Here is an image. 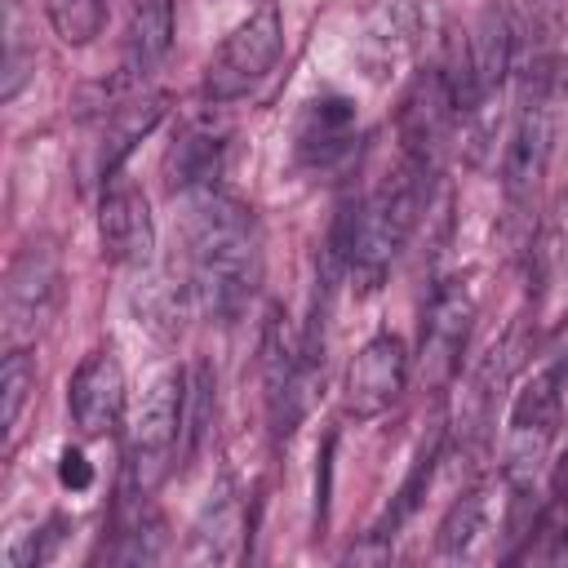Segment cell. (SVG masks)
I'll return each instance as SVG.
<instances>
[{
  "mask_svg": "<svg viewBox=\"0 0 568 568\" xmlns=\"http://www.w3.org/2000/svg\"><path fill=\"white\" fill-rule=\"evenodd\" d=\"M244 550V497L231 479H217L191 524L186 564H235Z\"/></svg>",
  "mask_w": 568,
  "mask_h": 568,
  "instance_id": "obj_12",
  "label": "cell"
},
{
  "mask_svg": "<svg viewBox=\"0 0 568 568\" xmlns=\"http://www.w3.org/2000/svg\"><path fill=\"white\" fill-rule=\"evenodd\" d=\"M67 408H71V422L84 439H98V435L115 430V422L124 413V368L106 346L89 351L80 359V368L71 373Z\"/></svg>",
  "mask_w": 568,
  "mask_h": 568,
  "instance_id": "obj_11",
  "label": "cell"
},
{
  "mask_svg": "<svg viewBox=\"0 0 568 568\" xmlns=\"http://www.w3.org/2000/svg\"><path fill=\"white\" fill-rule=\"evenodd\" d=\"M209 417H213V373L209 364H195L186 377V408H182V466H195L204 435H209Z\"/></svg>",
  "mask_w": 568,
  "mask_h": 568,
  "instance_id": "obj_22",
  "label": "cell"
},
{
  "mask_svg": "<svg viewBox=\"0 0 568 568\" xmlns=\"http://www.w3.org/2000/svg\"><path fill=\"white\" fill-rule=\"evenodd\" d=\"M58 484L71 488V493H84L93 484V466H89V457L80 448H62V457H58Z\"/></svg>",
  "mask_w": 568,
  "mask_h": 568,
  "instance_id": "obj_25",
  "label": "cell"
},
{
  "mask_svg": "<svg viewBox=\"0 0 568 568\" xmlns=\"http://www.w3.org/2000/svg\"><path fill=\"white\" fill-rule=\"evenodd\" d=\"M62 257L53 240H27L4 271V337L9 346L31 342L62 306Z\"/></svg>",
  "mask_w": 568,
  "mask_h": 568,
  "instance_id": "obj_7",
  "label": "cell"
},
{
  "mask_svg": "<svg viewBox=\"0 0 568 568\" xmlns=\"http://www.w3.org/2000/svg\"><path fill=\"white\" fill-rule=\"evenodd\" d=\"M426 169L408 164L399 155V169L382 178V186L355 209V231H351V275L359 280V288H377L390 271V262L399 257V248L408 244L422 209H426V191H430Z\"/></svg>",
  "mask_w": 568,
  "mask_h": 568,
  "instance_id": "obj_2",
  "label": "cell"
},
{
  "mask_svg": "<svg viewBox=\"0 0 568 568\" xmlns=\"http://www.w3.org/2000/svg\"><path fill=\"white\" fill-rule=\"evenodd\" d=\"M404 386H408V346L395 333H377L351 359L342 382V404L355 422H373L399 404Z\"/></svg>",
  "mask_w": 568,
  "mask_h": 568,
  "instance_id": "obj_10",
  "label": "cell"
},
{
  "mask_svg": "<svg viewBox=\"0 0 568 568\" xmlns=\"http://www.w3.org/2000/svg\"><path fill=\"white\" fill-rule=\"evenodd\" d=\"M49 22L67 44H89L102 31V0H49Z\"/></svg>",
  "mask_w": 568,
  "mask_h": 568,
  "instance_id": "obj_23",
  "label": "cell"
},
{
  "mask_svg": "<svg viewBox=\"0 0 568 568\" xmlns=\"http://www.w3.org/2000/svg\"><path fill=\"white\" fill-rule=\"evenodd\" d=\"M488 528H493V493L488 488H470L448 506V515L439 524V537H435V555L444 564H462V559H470L479 550Z\"/></svg>",
  "mask_w": 568,
  "mask_h": 568,
  "instance_id": "obj_14",
  "label": "cell"
},
{
  "mask_svg": "<svg viewBox=\"0 0 568 568\" xmlns=\"http://www.w3.org/2000/svg\"><path fill=\"white\" fill-rule=\"evenodd\" d=\"M564 386H568V346H555L515 390L510 404V430L501 453V479L515 497H528L537 488V475L550 457L559 417H564Z\"/></svg>",
  "mask_w": 568,
  "mask_h": 568,
  "instance_id": "obj_3",
  "label": "cell"
},
{
  "mask_svg": "<svg viewBox=\"0 0 568 568\" xmlns=\"http://www.w3.org/2000/svg\"><path fill=\"white\" fill-rule=\"evenodd\" d=\"M98 240H102V257L129 271H146L155 257V217H151L146 191L124 173H111L102 186Z\"/></svg>",
  "mask_w": 568,
  "mask_h": 568,
  "instance_id": "obj_8",
  "label": "cell"
},
{
  "mask_svg": "<svg viewBox=\"0 0 568 568\" xmlns=\"http://www.w3.org/2000/svg\"><path fill=\"white\" fill-rule=\"evenodd\" d=\"M351 138H355V102L346 93H324L302 106V120L293 133L302 164H333L337 155H346Z\"/></svg>",
  "mask_w": 568,
  "mask_h": 568,
  "instance_id": "obj_13",
  "label": "cell"
},
{
  "mask_svg": "<svg viewBox=\"0 0 568 568\" xmlns=\"http://www.w3.org/2000/svg\"><path fill=\"white\" fill-rule=\"evenodd\" d=\"M36 399V359L27 346H9L4 364H0V435H4V453L18 444L22 417Z\"/></svg>",
  "mask_w": 568,
  "mask_h": 568,
  "instance_id": "obj_17",
  "label": "cell"
},
{
  "mask_svg": "<svg viewBox=\"0 0 568 568\" xmlns=\"http://www.w3.org/2000/svg\"><path fill=\"white\" fill-rule=\"evenodd\" d=\"M186 262H191V288L204 302V311L231 324L248 306L262 280V235L253 209L217 186L195 191L191 226H186Z\"/></svg>",
  "mask_w": 568,
  "mask_h": 568,
  "instance_id": "obj_1",
  "label": "cell"
},
{
  "mask_svg": "<svg viewBox=\"0 0 568 568\" xmlns=\"http://www.w3.org/2000/svg\"><path fill=\"white\" fill-rule=\"evenodd\" d=\"M280 53H284V18H280L275 4H257L209 53L204 75H200V98L222 106V102H235V98L253 93L271 75V67L280 62Z\"/></svg>",
  "mask_w": 568,
  "mask_h": 568,
  "instance_id": "obj_4",
  "label": "cell"
},
{
  "mask_svg": "<svg viewBox=\"0 0 568 568\" xmlns=\"http://www.w3.org/2000/svg\"><path fill=\"white\" fill-rule=\"evenodd\" d=\"M182 284H173L169 275H151L133 288V311L142 315V324L155 337H178L182 328Z\"/></svg>",
  "mask_w": 568,
  "mask_h": 568,
  "instance_id": "obj_21",
  "label": "cell"
},
{
  "mask_svg": "<svg viewBox=\"0 0 568 568\" xmlns=\"http://www.w3.org/2000/svg\"><path fill=\"white\" fill-rule=\"evenodd\" d=\"M160 115H164V98H142V102H124V106L111 111V120L102 129V160H98L106 178L133 151V142H142L160 124Z\"/></svg>",
  "mask_w": 568,
  "mask_h": 568,
  "instance_id": "obj_19",
  "label": "cell"
},
{
  "mask_svg": "<svg viewBox=\"0 0 568 568\" xmlns=\"http://www.w3.org/2000/svg\"><path fill=\"white\" fill-rule=\"evenodd\" d=\"M550 146H555V98H550V71L537 67L528 71V89H524V102H519V115H515V129L501 155V191L515 217L532 204L546 178V164H550Z\"/></svg>",
  "mask_w": 568,
  "mask_h": 568,
  "instance_id": "obj_5",
  "label": "cell"
},
{
  "mask_svg": "<svg viewBox=\"0 0 568 568\" xmlns=\"http://www.w3.org/2000/svg\"><path fill=\"white\" fill-rule=\"evenodd\" d=\"M173 0H129V71L151 75L173 49Z\"/></svg>",
  "mask_w": 568,
  "mask_h": 568,
  "instance_id": "obj_15",
  "label": "cell"
},
{
  "mask_svg": "<svg viewBox=\"0 0 568 568\" xmlns=\"http://www.w3.org/2000/svg\"><path fill=\"white\" fill-rule=\"evenodd\" d=\"M4 62H0V98L13 102L22 93V84L36 71V44L27 40V18H22V0H4Z\"/></svg>",
  "mask_w": 568,
  "mask_h": 568,
  "instance_id": "obj_20",
  "label": "cell"
},
{
  "mask_svg": "<svg viewBox=\"0 0 568 568\" xmlns=\"http://www.w3.org/2000/svg\"><path fill=\"white\" fill-rule=\"evenodd\" d=\"M439 448H444V426L435 422V426H430V435H426V444L417 448V457H413V466H408V479L399 484L395 501L386 506L382 524L373 528V541H390V537H395V528H399V524L422 506V497H426V488H430V475H435V462H439Z\"/></svg>",
  "mask_w": 568,
  "mask_h": 568,
  "instance_id": "obj_18",
  "label": "cell"
},
{
  "mask_svg": "<svg viewBox=\"0 0 568 568\" xmlns=\"http://www.w3.org/2000/svg\"><path fill=\"white\" fill-rule=\"evenodd\" d=\"M475 324V288L470 280H444L435 284L426 315H422V377L439 390L453 382V373L462 368V351Z\"/></svg>",
  "mask_w": 568,
  "mask_h": 568,
  "instance_id": "obj_9",
  "label": "cell"
},
{
  "mask_svg": "<svg viewBox=\"0 0 568 568\" xmlns=\"http://www.w3.org/2000/svg\"><path fill=\"white\" fill-rule=\"evenodd\" d=\"M328 493H333V435L324 439L320 470H315V537H324V524H328Z\"/></svg>",
  "mask_w": 568,
  "mask_h": 568,
  "instance_id": "obj_24",
  "label": "cell"
},
{
  "mask_svg": "<svg viewBox=\"0 0 568 568\" xmlns=\"http://www.w3.org/2000/svg\"><path fill=\"white\" fill-rule=\"evenodd\" d=\"M222 142L226 133H213L204 124H191L182 129V138L173 142L169 151V182L186 195L204 191V186H217V169H222Z\"/></svg>",
  "mask_w": 568,
  "mask_h": 568,
  "instance_id": "obj_16",
  "label": "cell"
},
{
  "mask_svg": "<svg viewBox=\"0 0 568 568\" xmlns=\"http://www.w3.org/2000/svg\"><path fill=\"white\" fill-rule=\"evenodd\" d=\"M182 408H186V373L182 368H164L138 413H133V444H129V462H133V488L138 493H155L160 479L173 470V453L182 444Z\"/></svg>",
  "mask_w": 568,
  "mask_h": 568,
  "instance_id": "obj_6",
  "label": "cell"
}]
</instances>
